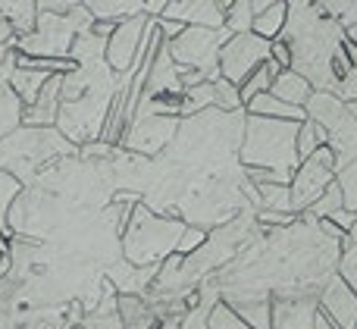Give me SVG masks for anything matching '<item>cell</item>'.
I'll return each instance as SVG.
<instances>
[{"label":"cell","instance_id":"33","mask_svg":"<svg viewBox=\"0 0 357 329\" xmlns=\"http://www.w3.org/2000/svg\"><path fill=\"white\" fill-rule=\"evenodd\" d=\"M113 154V144L107 141H85L82 144V157H110Z\"/></svg>","mask_w":357,"mask_h":329},{"label":"cell","instance_id":"21","mask_svg":"<svg viewBox=\"0 0 357 329\" xmlns=\"http://www.w3.org/2000/svg\"><path fill=\"white\" fill-rule=\"evenodd\" d=\"M213 104H216V88H213V82H204V85L185 88V94H182V110H178V116L188 119V116H195V113H201V110H210Z\"/></svg>","mask_w":357,"mask_h":329},{"label":"cell","instance_id":"36","mask_svg":"<svg viewBox=\"0 0 357 329\" xmlns=\"http://www.w3.org/2000/svg\"><path fill=\"white\" fill-rule=\"evenodd\" d=\"M314 329H339L333 323V320L326 317V314H320V307H317V317H314Z\"/></svg>","mask_w":357,"mask_h":329},{"label":"cell","instance_id":"19","mask_svg":"<svg viewBox=\"0 0 357 329\" xmlns=\"http://www.w3.org/2000/svg\"><path fill=\"white\" fill-rule=\"evenodd\" d=\"M329 144V132L323 129L320 123H314V119H304L301 129H298V141H295V151H298V160H307V157H314L320 148H326Z\"/></svg>","mask_w":357,"mask_h":329},{"label":"cell","instance_id":"7","mask_svg":"<svg viewBox=\"0 0 357 329\" xmlns=\"http://www.w3.org/2000/svg\"><path fill=\"white\" fill-rule=\"evenodd\" d=\"M178 129L176 116H135V123L129 125V132L123 135V148L135 151V154H157L173 141Z\"/></svg>","mask_w":357,"mask_h":329},{"label":"cell","instance_id":"12","mask_svg":"<svg viewBox=\"0 0 357 329\" xmlns=\"http://www.w3.org/2000/svg\"><path fill=\"white\" fill-rule=\"evenodd\" d=\"M248 116H260V119H282V123H304L307 113L301 107H291V104H282L279 98H273L270 91L266 94H257L251 104L245 107Z\"/></svg>","mask_w":357,"mask_h":329},{"label":"cell","instance_id":"29","mask_svg":"<svg viewBox=\"0 0 357 329\" xmlns=\"http://www.w3.org/2000/svg\"><path fill=\"white\" fill-rule=\"evenodd\" d=\"M323 16L339 29H357V3H323Z\"/></svg>","mask_w":357,"mask_h":329},{"label":"cell","instance_id":"37","mask_svg":"<svg viewBox=\"0 0 357 329\" xmlns=\"http://www.w3.org/2000/svg\"><path fill=\"white\" fill-rule=\"evenodd\" d=\"M348 238H351V242H354V245H357V223H354V226H351V229H348Z\"/></svg>","mask_w":357,"mask_h":329},{"label":"cell","instance_id":"8","mask_svg":"<svg viewBox=\"0 0 357 329\" xmlns=\"http://www.w3.org/2000/svg\"><path fill=\"white\" fill-rule=\"evenodd\" d=\"M320 314H326L339 329H357V292L342 276H329L317 298Z\"/></svg>","mask_w":357,"mask_h":329},{"label":"cell","instance_id":"24","mask_svg":"<svg viewBox=\"0 0 357 329\" xmlns=\"http://www.w3.org/2000/svg\"><path fill=\"white\" fill-rule=\"evenodd\" d=\"M226 13V31L229 35H245L254 25V10L251 3H220Z\"/></svg>","mask_w":357,"mask_h":329},{"label":"cell","instance_id":"26","mask_svg":"<svg viewBox=\"0 0 357 329\" xmlns=\"http://www.w3.org/2000/svg\"><path fill=\"white\" fill-rule=\"evenodd\" d=\"M339 276L357 292V245L351 242V238H345V242H342V251H339Z\"/></svg>","mask_w":357,"mask_h":329},{"label":"cell","instance_id":"23","mask_svg":"<svg viewBox=\"0 0 357 329\" xmlns=\"http://www.w3.org/2000/svg\"><path fill=\"white\" fill-rule=\"evenodd\" d=\"M257 192H260V207H266V211L298 213L295 204H291V188H289V185L270 182V185H257Z\"/></svg>","mask_w":357,"mask_h":329},{"label":"cell","instance_id":"30","mask_svg":"<svg viewBox=\"0 0 357 329\" xmlns=\"http://www.w3.org/2000/svg\"><path fill=\"white\" fill-rule=\"evenodd\" d=\"M335 182L342 185V194H345V207L357 213V160H354V163H348L345 169H339Z\"/></svg>","mask_w":357,"mask_h":329},{"label":"cell","instance_id":"5","mask_svg":"<svg viewBox=\"0 0 357 329\" xmlns=\"http://www.w3.org/2000/svg\"><path fill=\"white\" fill-rule=\"evenodd\" d=\"M266 60H270V41L257 38L254 31L229 35V41L222 44V50H220V79L241 88L248 75L264 66Z\"/></svg>","mask_w":357,"mask_h":329},{"label":"cell","instance_id":"27","mask_svg":"<svg viewBox=\"0 0 357 329\" xmlns=\"http://www.w3.org/2000/svg\"><path fill=\"white\" fill-rule=\"evenodd\" d=\"M213 88H216V110H222V113H238L241 107V94H238V88L235 85H229L226 79H216L213 82Z\"/></svg>","mask_w":357,"mask_h":329},{"label":"cell","instance_id":"4","mask_svg":"<svg viewBox=\"0 0 357 329\" xmlns=\"http://www.w3.org/2000/svg\"><path fill=\"white\" fill-rule=\"evenodd\" d=\"M335 176H339V160H335V151L329 148V144L317 151L314 157H307V160L298 163V169L291 173V182H289L295 211L298 213L307 211V207L314 204L329 185H333Z\"/></svg>","mask_w":357,"mask_h":329},{"label":"cell","instance_id":"22","mask_svg":"<svg viewBox=\"0 0 357 329\" xmlns=\"http://www.w3.org/2000/svg\"><path fill=\"white\" fill-rule=\"evenodd\" d=\"M345 207V194H342V185L339 182H333V185L326 188V192L320 194V198L314 201V204L307 207V213L314 220H329V217H335V213Z\"/></svg>","mask_w":357,"mask_h":329},{"label":"cell","instance_id":"38","mask_svg":"<svg viewBox=\"0 0 357 329\" xmlns=\"http://www.w3.org/2000/svg\"><path fill=\"white\" fill-rule=\"evenodd\" d=\"M348 113H351V116L357 119V100H354V104H348Z\"/></svg>","mask_w":357,"mask_h":329},{"label":"cell","instance_id":"28","mask_svg":"<svg viewBox=\"0 0 357 329\" xmlns=\"http://www.w3.org/2000/svg\"><path fill=\"white\" fill-rule=\"evenodd\" d=\"M207 238H210V232L204 229V226H185L182 238H178V245H176V254H182V257L197 254V248H204Z\"/></svg>","mask_w":357,"mask_h":329},{"label":"cell","instance_id":"13","mask_svg":"<svg viewBox=\"0 0 357 329\" xmlns=\"http://www.w3.org/2000/svg\"><path fill=\"white\" fill-rule=\"evenodd\" d=\"M85 10L91 13L94 22H126V19H135L144 13V3H135V0H91V3H85Z\"/></svg>","mask_w":357,"mask_h":329},{"label":"cell","instance_id":"39","mask_svg":"<svg viewBox=\"0 0 357 329\" xmlns=\"http://www.w3.org/2000/svg\"><path fill=\"white\" fill-rule=\"evenodd\" d=\"M6 50H10V47H0V63L6 60Z\"/></svg>","mask_w":357,"mask_h":329},{"label":"cell","instance_id":"35","mask_svg":"<svg viewBox=\"0 0 357 329\" xmlns=\"http://www.w3.org/2000/svg\"><path fill=\"white\" fill-rule=\"evenodd\" d=\"M13 41H16V31H13V25L6 22L3 16H0V47H13Z\"/></svg>","mask_w":357,"mask_h":329},{"label":"cell","instance_id":"34","mask_svg":"<svg viewBox=\"0 0 357 329\" xmlns=\"http://www.w3.org/2000/svg\"><path fill=\"white\" fill-rule=\"evenodd\" d=\"M329 220H333V223L339 226V229H345V232H348V229H351V226L357 223V213H354V211H348V207H342V211L335 213V217H329Z\"/></svg>","mask_w":357,"mask_h":329},{"label":"cell","instance_id":"11","mask_svg":"<svg viewBox=\"0 0 357 329\" xmlns=\"http://www.w3.org/2000/svg\"><path fill=\"white\" fill-rule=\"evenodd\" d=\"M273 98H279L282 104H291V107H301L310 100V94H314V85H310L307 79H304L301 72H295V69H285V72H279L276 79H273V88H270Z\"/></svg>","mask_w":357,"mask_h":329},{"label":"cell","instance_id":"9","mask_svg":"<svg viewBox=\"0 0 357 329\" xmlns=\"http://www.w3.org/2000/svg\"><path fill=\"white\" fill-rule=\"evenodd\" d=\"M160 19H173L188 29H226V13L220 3H201V0H167Z\"/></svg>","mask_w":357,"mask_h":329},{"label":"cell","instance_id":"2","mask_svg":"<svg viewBox=\"0 0 357 329\" xmlns=\"http://www.w3.org/2000/svg\"><path fill=\"white\" fill-rule=\"evenodd\" d=\"M185 232L182 220H167L157 217L151 207L138 204L132 211L129 232L123 236L126 245V261L135 267H151V263L167 261L169 254H176V245Z\"/></svg>","mask_w":357,"mask_h":329},{"label":"cell","instance_id":"15","mask_svg":"<svg viewBox=\"0 0 357 329\" xmlns=\"http://www.w3.org/2000/svg\"><path fill=\"white\" fill-rule=\"evenodd\" d=\"M50 79H54V75L38 72V69H19L16 66V72H13V79H10V88H13V94L22 100V107H31Z\"/></svg>","mask_w":357,"mask_h":329},{"label":"cell","instance_id":"20","mask_svg":"<svg viewBox=\"0 0 357 329\" xmlns=\"http://www.w3.org/2000/svg\"><path fill=\"white\" fill-rule=\"evenodd\" d=\"M279 72H282V69H279L276 63H270V60H266L260 69H254V72L245 79V85L238 88V94H241V104L248 107L254 98H257V94H266V91H270V88H273V79H276Z\"/></svg>","mask_w":357,"mask_h":329},{"label":"cell","instance_id":"1","mask_svg":"<svg viewBox=\"0 0 357 329\" xmlns=\"http://www.w3.org/2000/svg\"><path fill=\"white\" fill-rule=\"evenodd\" d=\"M298 129L301 123H282V119H245L241 135V163L248 169H273V173L291 176L298 169Z\"/></svg>","mask_w":357,"mask_h":329},{"label":"cell","instance_id":"6","mask_svg":"<svg viewBox=\"0 0 357 329\" xmlns=\"http://www.w3.org/2000/svg\"><path fill=\"white\" fill-rule=\"evenodd\" d=\"M144 29H148V16H144V13L116 25V31H113L110 41H107V54H104V63L110 66V72H119V75L132 72L138 47H142V38H144Z\"/></svg>","mask_w":357,"mask_h":329},{"label":"cell","instance_id":"25","mask_svg":"<svg viewBox=\"0 0 357 329\" xmlns=\"http://www.w3.org/2000/svg\"><path fill=\"white\" fill-rule=\"evenodd\" d=\"M207 329H251L245 323V320L238 317V314L232 311V307L226 305V301H216L213 311H210V323Z\"/></svg>","mask_w":357,"mask_h":329},{"label":"cell","instance_id":"10","mask_svg":"<svg viewBox=\"0 0 357 329\" xmlns=\"http://www.w3.org/2000/svg\"><path fill=\"white\" fill-rule=\"evenodd\" d=\"M317 298H279L273 301L270 329H314Z\"/></svg>","mask_w":357,"mask_h":329},{"label":"cell","instance_id":"16","mask_svg":"<svg viewBox=\"0 0 357 329\" xmlns=\"http://www.w3.org/2000/svg\"><path fill=\"white\" fill-rule=\"evenodd\" d=\"M285 22H289V3H273L270 0V6L260 16H254L251 31L257 38H264V41H276V38H282Z\"/></svg>","mask_w":357,"mask_h":329},{"label":"cell","instance_id":"14","mask_svg":"<svg viewBox=\"0 0 357 329\" xmlns=\"http://www.w3.org/2000/svg\"><path fill=\"white\" fill-rule=\"evenodd\" d=\"M229 307H232L235 314H238L241 320H245L251 329H270V323H273V305L266 298H232V301H226Z\"/></svg>","mask_w":357,"mask_h":329},{"label":"cell","instance_id":"18","mask_svg":"<svg viewBox=\"0 0 357 329\" xmlns=\"http://www.w3.org/2000/svg\"><path fill=\"white\" fill-rule=\"evenodd\" d=\"M0 16L13 25L16 38H29L38 25V3H0Z\"/></svg>","mask_w":357,"mask_h":329},{"label":"cell","instance_id":"32","mask_svg":"<svg viewBox=\"0 0 357 329\" xmlns=\"http://www.w3.org/2000/svg\"><path fill=\"white\" fill-rule=\"evenodd\" d=\"M295 220H298V213H282V211H264L260 213V223L264 226H282V229L291 226Z\"/></svg>","mask_w":357,"mask_h":329},{"label":"cell","instance_id":"31","mask_svg":"<svg viewBox=\"0 0 357 329\" xmlns=\"http://www.w3.org/2000/svg\"><path fill=\"white\" fill-rule=\"evenodd\" d=\"M270 63H276L279 69H291V47H289V41L285 38H276V41H270Z\"/></svg>","mask_w":357,"mask_h":329},{"label":"cell","instance_id":"3","mask_svg":"<svg viewBox=\"0 0 357 329\" xmlns=\"http://www.w3.org/2000/svg\"><path fill=\"white\" fill-rule=\"evenodd\" d=\"M229 41V31L220 29H185L169 47V56L176 60L178 69H195L204 72L210 82L220 79V50Z\"/></svg>","mask_w":357,"mask_h":329},{"label":"cell","instance_id":"17","mask_svg":"<svg viewBox=\"0 0 357 329\" xmlns=\"http://www.w3.org/2000/svg\"><path fill=\"white\" fill-rule=\"evenodd\" d=\"M22 194V179L13 176L10 169H0V236H10L13 226H10V211L13 204L19 201Z\"/></svg>","mask_w":357,"mask_h":329}]
</instances>
